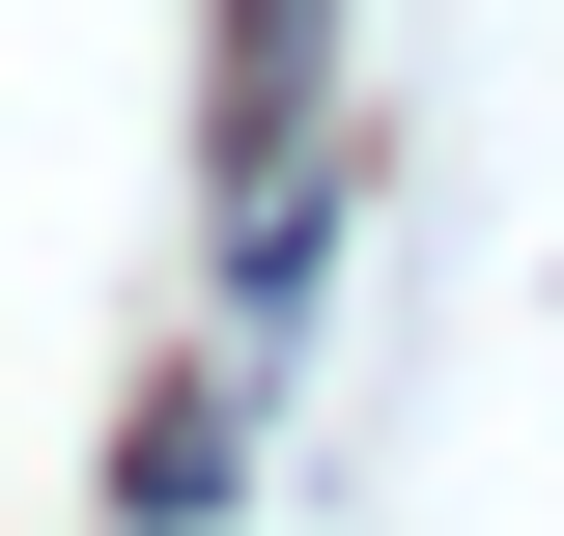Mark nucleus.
I'll use <instances>...</instances> for the list:
<instances>
[{"label": "nucleus", "mask_w": 564, "mask_h": 536, "mask_svg": "<svg viewBox=\"0 0 564 536\" xmlns=\"http://www.w3.org/2000/svg\"><path fill=\"white\" fill-rule=\"evenodd\" d=\"M226 480H254V396H141V452H113V508H141V536H198Z\"/></svg>", "instance_id": "f257e3e1"}]
</instances>
